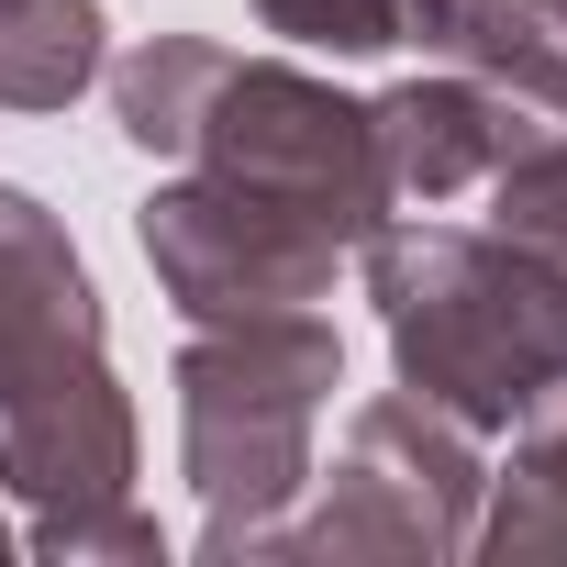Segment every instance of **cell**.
Listing matches in <instances>:
<instances>
[{
  "label": "cell",
  "mask_w": 567,
  "mask_h": 567,
  "mask_svg": "<svg viewBox=\"0 0 567 567\" xmlns=\"http://www.w3.org/2000/svg\"><path fill=\"white\" fill-rule=\"evenodd\" d=\"M401 34L489 79L534 123H567V0H401Z\"/></svg>",
  "instance_id": "8"
},
{
  "label": "cell",
  "mask_w": 567,
  "mask_h": 567,
  "mask_svg": "<svg viewBox=\"0 0 567 567\" xmlns=\"http://www.w3.org/2000/svg\"><path fill=\"white\" fill-rule=\"evenodd\" d=\"M478 534V456L467 423L434 401H368L346 456L323 467L312 523H278L290 556H456Z\"/></svg>",
  "instance_id": "5"
},
{
  "label": "cell",
  "mask_w": 567,
  "mask_h": 567,
  "mask_svg": "<svg viewBox=\"0 0 567 567\" xmlns=\"http://www.w3.org/2000/svg\"><path fill=\"white\" fill-rule=\"evenodd\" d=\"M368 134H379V178L390 200H456V189H489V167L512 145H534L545 123L523 101H501L489 79H412L390 101H368Z\"/></svg>",
  "instance_id": "7"
},
{
  "label": "cell",
  "mask_w": 567,
  "mask_h": 567,
  "mask_svg": "<svg viewBox=\"0 0 567 567\" xmlns=\"http://www.w3.org/2000/svg\"><path fill=\"white\" fill-rule=\"evenodd\" d=\"M0 556H12V534H0Z\"/></svg>",
  "instance_id": "12"
},
{
  "label": "cell",
  "mask_w": 567,
  "mask_h": 567,
  "mask_svg": "<svg viewBox=\"0 0 567 567\" xmlns=\"http://www.w3.org/2000/svg\"><path fill=\"white\" fill-rule=\"evenodd\" d=\"M145 256L178 290L189 323H256V312H301L334 290V234L278 212L256 189H223V178H178L145 200Z\"/></svg>",
  "instance_id": "6"
},
{
  "label": "cell",
  "mask_w": 567,
  "mask_h": 567,
  "mask_svg": "<svg viewBox=\"0 0 567 567\" xmlns=\"http://www.w3.org/2000/svg\"><path fill=\"white\" fill-rule=\"evenodd\" d=\"M0 478L56 512H101L134 478V412L101 368L90 267L34 189L0 178Z\"/></svg>",
  "instance_id": "2"
},
{
  "label": "cell",
  "mask_w": 567,
  "mask_h": 567,
  "mask_svg": "<svg viewBox=\"0 0 567 567\" xmlns=\"http://www.w3.org/2000/svg\"><path fill=\"white\" fill-rule=\"evenodd\" d=\"M334 379H346V346L312 312L212 323L178 357V445H189V489L212 501L200 556L278 545V501L312 478V412L334 401Z\"/></svg>",
  "instance_id": "3"
},
{
  "label": "cell",
  "mask_w": 567,
  "mask_h": 567,
  "mask_svg": "<svg viewBox=\"0 0 567 567\" xmlns=\"http://www.w3.org/2000/svg\"><path fill=\"white\" fill-rule=\"evenodd\" d=\"M489 234H512L545 267H567V123H545L534 145H512L489 167Z\"/></svg>",
  "instance_id": "10"
},
{
  "label": "cell",
  "mask_w": 567,
  "mask_h": 567,
  "mask_svg": "<svg viewBox=\"0 0 567 567\" xmlns=\"http://www.w3.org/2000/svg\"><path fill=\"white\" fill-rule=\"evenodd\" d=\"M101 79V0H0V101L68 112Z\"/></svg>",
  "instance_id": "9"
},
{
  "label": "cell",
  "mask_w": 567,
  "mask_h": 567,
  "mask_svg": "<svg viewBox=\"0 0 567 567\" xmlns=\"http://www.w3.org/2000/svg\"><path fill=\"white\" fill-rule=\"evenodd\" d=\"M368 301L390 323L401 390L467 434H512L567 379V267H545L512 234L379 223L368 234Z\"/></svg>",
  "instance_id": "1"
},
{
  "label": "cell",
  "mask_w": 567,
  "mask_h": 567,
  "mask_svg": "<svg viewBox=\"0 0 567 567\" xmlns=\"http://www.w3.org/2000/svg\"><path fill=\"white\" fill-rule=\"evenodd\" d=\"M167 156H189V167L223 178V189H256V200H278V212L323 223L334 245H368V234L390 223V178H379L368 112L334 101L323 79H301V68L212 56V79H200V101H189V123H178Z\"/></svg>",
  "instance_id": "4"
},
{
  "label": "cell",
  "mask_w": 567,
  "mask_h": 567,
  "mask_svg": "<svg viewBox=\"0 0 567 567\" xmlns=\"http://www.w3.org/2000/svg\"><path fill=\"white\" fill-rule=\"evenodd\" d=\"M267 34H301V45H334V56H379L401 45V0H256Z\"/></svg>",
  "instance_id": "11"
}]
</instances>
